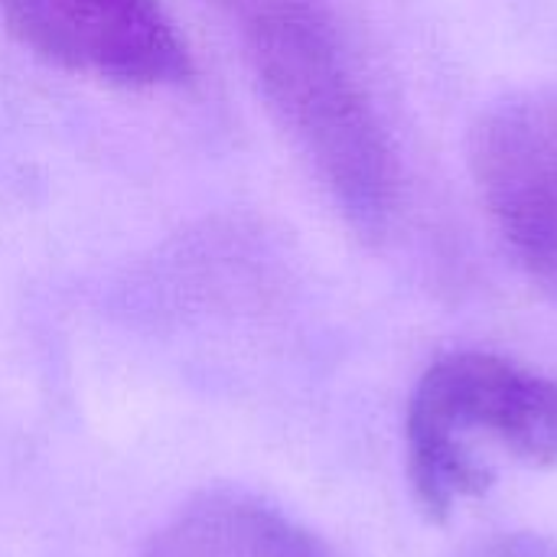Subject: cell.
Instances as JSON below:
<instances>
[{"label":"cell","instance_id":"6da1fadb","mask_svg":"<svg viewBox=\"0 0 557 557\" xmlns=\"http://www.w3.org/2000/svg\"><path fill=\"white\" fill-rule=\"evenodd\" d=\"M258 85L343 219L379 235L398 212V160L326 0H228Z\"/></svg>","mask_w":557,"mask_h":557},{"label":"cell","instance_id":"7a4b0ae2","mask_svg":"<svg viewBox=\"0 0 557 557\" xmlns=\"http://www.w3.org/2000/svg\"><path fill=\"white\" fill-rule=\"evenodd\" d=\"M405 441L414 499L444 522L496 486L493 454L557 467V382L496 352H450L418 379Z\"/></svg>","mask_w":557,"mask_h":557},{"label":"cell","instance_id":"3957f363","mask_svg":"<svg viewBox=\"0 0 557 557\" xmlns=\"http://www.w3.org/2000/svg\"><path fill=\"white\" fill-rule=\"evenodd\" d=\"M467 160L509 255L557 304V85L486 108L470 131Z\"/></svg>","mask_w":557,"mask_h":557},{"label":"cell","instance_id":"277c9868","mask_svg":"<svg viewBox=\"0 0 557 557\" xmlns=\"http://www.w3.org/2000/svg\"><path fill=\"white\" fill-rule=\"evenodd\" d=\"M7 29L39 59L131 88L183 85L193 55L163 0H0Z\"/></svg>","mask_w":557,"mask_h":557},{"label":"cell","instance_id":"5b68a950","mask_svg":"<svg viewBox=\"0 0 557 557\" xmlns=\"http://www.w3.org/2000/svg\"><path fill=\"white\" fill-rule=\"evenodd\" d=\"M147 557H333L317 535L271 503L215 490L180 509L153 539Z\"/></svg>","mask_w":557,"mask_h":557},{"label":"cell","instance_id":"8992f818","mask_svg":"<svg viewBox=\"0 0 557 557\" xmlns=\"http://www.w3.org/2000/svg\"><path fill=\"white\" fill-rule=\"evenodd\" d=\"M476 557H557V545L545 539H532V535H509L480 548Z\"/></svg>","mask_w":557,"mask_h":557}]
</instances>
